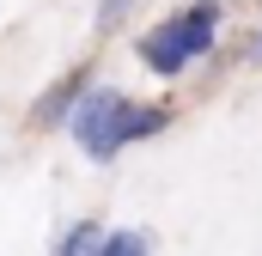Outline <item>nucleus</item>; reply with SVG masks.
Listing matches in <instances>:
<instances>
[{"label":"nucleus","mask_w":262,"mask_h":256,"mask_svg":"<svg viewBox=\"0 0 262 256\" xmlns=\"http://www.w3.org/2000/svg\"><path fill=\"white\" fill-rule=\"evenodd\" d=\"M213 43H220V0H189V6L165 12L159 25H146L134 37V55L152 79H183L195 61L213 55Z\"/></svg>","instance_id":"f257e3e1"},{"label":"nucleus","mask_w":262,"mask_h":256,"mask_svg":"<svg viewBox=\"0 0 262 256\" xmlns=\"http://www.w3.org/2000/svg\"><path fill=\"white\" fill-rule=\"evenodd\" d=\"M128 110L134 98L122 86H85V98H79V110H73V146L92 159V165H110V159H122L128 153Z\"/></svg>","instance_id":"f03ea898"},{"label":"nucleus","mask_w":262,"mask_h":256,"mask_svg":"<svg viewBox=\"0 0 262 256\" xmlns=\"http://www.w3.org/2000/svg\"><path fill=\"white\" fill-rule=\"evenodd\" d=\"M85 86H92V73H85V67H67V73H55V79H49V86L31 98L25 122L37 128V134L67 128V122H73V110H79V98H85Z\"/></svg>","instance_id":"7ed1b4c3"},{"label":"nucleus","mask_w":262,"mask_h":256,"mask_svg":"<svg viewBox=\"0 0 262 256\" xmlns=\"http://www.w3.org/2000/svg\"><path fill=\"white\" fill-rule=\"evenodd\" d=\"M104 238H110L104 220H67L61 232H55V244H49V256H98Z\"/></svg>","instance_id":"20e7f679"},{"label":"nucleus","mask_w":262,"mask_h":256,"mask_svg":"<svg viewBox=\"0 0 262 256\" xmlns=\"http://www.w3.org/2000/svg\"><path fill=\"white\" fill-rule=\"evenodd\" d=\"M165 128H171V104H134V110H128V146L159 140Z\"/></svg>","instance_id":"39448f33"},{"label":"nucleus","mask_w":262,"mask_h":256,"mask_svg":"<svg viewBox=\"0 0 262 256\" xmlns=\"http://www.w3.org/2000/svg\"><path fill=\"white\" fill-rule=\"evenodd\" d=\"M98 256H152V232L122 226V232H110V238H104V250H98Z\"/></svg>","instance_id":"423d86ee"},{"label":"nucleus","mask_w":262,"mask_h":256,"mask_svg":"<svg viewBox=\"0 0 262 256\" xmlns=\"http://www.w3.org/2000/svg\"><path fill=\"white\" fill-rule=\"evenodd\" d=\"M140 0H98V31H110V25H122Z\"/></svg>","instance_id":"0eeeda50"},{"label":"nucleus","mask_w":262,"mask_h":256,"mask_svg":"<svg viewBox=\"0 0 262 256\" xmlns=\"http://www.w3.org/2000/svg\"><path fill=\"white\" fill-rule=\"evenodd\" d=\"M250 61H262V25H256V37H250Z\"/></svg>","instance_id":"6e6552de"}]
</instances>
